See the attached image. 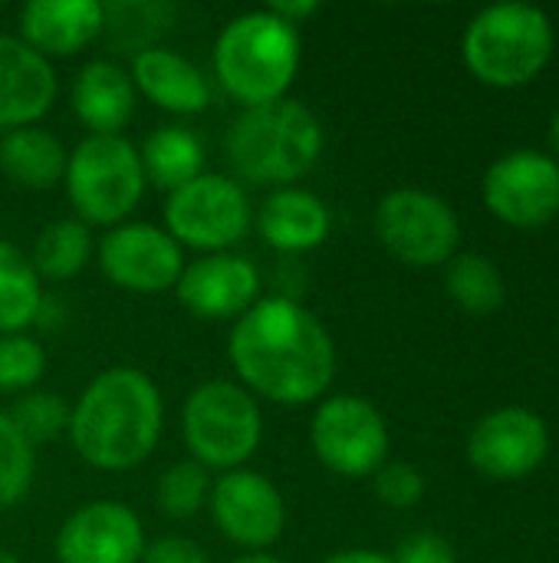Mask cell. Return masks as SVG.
<instances>
[{"label":"cell","mask_w":559,"mask_h":563,"mask_svg":"<svg viewBox=\"0 0 559 563\" xmlns=\"http://www.w3.org/2000/svg\"><path fill=\"white\" fill-rule=\"evenodd\" d=\"M227 363L254 399L297 409L329 393L336 343L323 320L297 297L267 294L234 320Z\"/></svg>","instance_id":"cell-1"},{"label":"cell","mask_w":559,"mask_h":563,"mask_svg":"<svg viewBox=\"0 0 559 563\" xmlns=\"http://www.w3.org/2000/svg\"><path fill=\"white\" fill-rule=\"evenodd\" d=\"M165 432V402L155 379L135 366H109L69 406L66 439L96 472H132L152 459Z\"/></svg>","instance_id":"cell-2"},{"label":"cell","mask_w":559,"mask_h":563,"mask_svg":"<svg viewBox=\"0 0 559 563\" xmlns=\"http://www.w3.org/2000/svg\"><path fill=\"white\" fill-rule=\"evenodd\" d=\"M323 122L303 99H277L244 109L224 135V155L237 181L290 188L323 155Z\"/></svg>","instance_id":"cell-3"},{"label":"cell","mask_w":559,"mask_h":563,"mask_svg":"<svg viewBox=\"0 0 559 563\" xmlns=\"http://www.w3.org/2000/svg\"><path fill=\"white\" fill-rule=\"evenodd\" d=\"M300 30L277 13L247 10L231 16L214 40V76L244 109L287 99L300 73Z\"/></svg>","instance_id":"cell-4"},{"label":"cell","mask_w":559,"mask_h":563,"mask_svg":"<svg viewBox=\"0 0 559 563\" xmlns=\"http://www.w3.org/2000/svg\"><path fill=\"white\" fill-rule=\"evenodd\" d=\"M461 53L468 69L497 89L530 82L554 53L550 16L530 3L484 7L465 30Z\"/></svg>","instance_id":"cell-5"},{"label":"cell","mask_w":559,"mask_h":563,"mask_svg":"<svg viewBox=\"0 0 559 563\" xmlns=\"http://www.w3.org/2000/svg\"><path fill=\"white\" fill-rule=\"evenodd\" d=\"M181 439L191 462L208 472H237L257 455L264 442L260 402L231 379H208L194 386L181 406Z\"/></svg>","instance_id":"cell-6"},{"label":"cell","mask_w":559,"mask_h":563,"mask_svg":"<svg viewBox=\"0 0 559 563\" xmlns=\"http://www.w3.org/2000/svg\"><path fill=\"white\" fill-rule=\"evenodd\" d=\"M66 198L82 224L115 228L145 198L138 148L125 135H86L66 158Z\"/></svg>","instance_id":"cell-7"},{"label":"cell","mask_w":559,"mask_h":563,"mask_svg":"<svg viewBox=\"0 0 559 563\" xmlns=\"http://www.w3.org/2000/svg\"><path fill=\"white\" fill-rule=\"evenodd\" d=\"M254 228V205L234 175L204 172L165 201V231L188 251L224 254Z\"/></svg>","instance_id":"cell-8"},{"label":"cell","mask_w":559,"mask_h":563,"mask_svg":"<svg viewBox=\"0 0 559 563\" xmlns=\"http://www.w3.org/2000/svg\"><path fill=\"white\" fill-rule=\"evenodd\" d=\"M310 449L326 472L339 478H369L385 465L389 426L362 396H326L310 419Z\"/></svg>","instance_id":"cell-9"},{"label":"cell","mask_w":559,"mask_h":563,"mask_svg":"<svg viewBox=\"0 0 559 563\" xmlns=\"http://www.w3.org/2000/svg\"><path fill=\"white\" fill-rule=\"evenodd\" d=\"M376 234L402 264L438 267L455 257L461 224L445 198L422 188H395L376 205Z\"/></svg>","instance_id":"cell-10"},{"label":"cell","mask_w":559,"mask_h":563,"mask_svg":"<svg viewBox=\"0 0 559 563\" xmlns=\"http://www.w3.org/2000/svg\"><path fill=\"white\" fill-rule=\"evenodd\" d=\"M96 264L109 284L155 297L175 290L185 271V247L152 221H122L96 241Z\"/></svg>","instance_id":"cell-11"},{"label":"cell","mask_w":559,"mask_h":563,"mask_svg":"<svg viewBox=\"0 0 559 563\" xmlns=\"http://www.w3.org/2000/svg\"><path fill=\"white\" fill-rule=\"evenodd\" d=\"M208 511L217 531L247 554L270 551L287 531V501L280 488L254 468L224 472L211 485Z\"/></svg>","instance_id":"cell-12"},{"label":"cell","mask_w":559,"mask_h":563,"mask_svg":"<svg viewBox=\"0 0 559 563\" xmlns=\"http://www.w3.org/2000/svg\"><path fill=\"white\" fill-rule=\"evenodd\" d=\"M481 198L497 221L540 228L559 214V162L537 148L507 152L484 172Z\"/></svg>","instance_id":"cell-13"},{"label":"cell","mask_w":559,"mask_h":563,"mask_svg":"<svg viewBox=\"0 0 559 563\" xmlns=\"http://www.w3.org/2000/svg\"><path fill=\"white\" fill-rule=\"evenodd\" d=\"M145 525L122 501H89L76 508L53 538L56 563H142Z\"/></svg>","instance_id":"cell-14"},{"label":"cell","mask_w":559,"mask_h":563,"mask_svg":"<svg viewBox=\"0 0 559 563\" xmlns=\"http://www.w3.org/2000/svg\"><path fill=\"white\" fill-rule=\"evenodd\" d=\"M547 452V422L521 406H507L484 416L468 439L471 465L491 482H521L534 475L544 465Z\"/></svg>","instance_id":"cell-15"},{"label":"cell","mask_w":559,"mask_h":563,"mask_svg":"<svg viewBox=\"0 0 559 563\" xmlns=\"http://www.w3.org/2000/svg\"><path fill=\"white\" fill-rule=\"evenodd\" d=\"M260 287L264 277L257 264L250 257L224 251L188 261L175 284V297L191 317L217 323L244 317L260 300Z\"/></svg>","instance_id":"cell-16"},{"label":"cell","mask_w":559,"mask_h":563,"mask_svg":"<svg viewBox=\"0 0 559 563\" xmlns=\"http://www.w3.org/2000/svg\"><path fill=\"white\" fill-rule=\"evenodd\" d=\"M56 69L20 36L0 33V135L36 125L56 102Z\"/></svg>","instance_id":"cell-17"},{"label":"cell","mask_w":559,"mask_h":563,"mask_svg":"<svg viewBox=\"0 0 559 563\" xmlns=\"http://www.w3.org/2000/svg\"><path fill=\"white\" fill-rule=\"evenodd\" d=\"M105 30V3L99 0H30L20 7V40L40 56L69 59L92 46Z\"/></svg>","instance_id":"cell-18"},{"label":"cell","mask_w":559,"mask_h":563,"mask_svg":"<svg viewBox=\"0 0 559 563\" xmlns=\"http://www.w3.org/2000/svg\"><path fill=\"white\" fill-rule=\"evenodd\" d=\"M254 228L270 251L306 254L329 238L333 214L320 195L290 185V188H273L260 201V208L254 211Z\"/></svg>","instance_id":"cell-19"},{"label":"cell","mask_w":559,"mask_h":563,"mask_svg":"<svg viewBox=\"0 0 559 563\" xmlns=\"http://www.w3.org/2000/svg\"><path fill=\"white\" fill-rule=\"evenodd\" d=\"M128 76L142 99L171 115H198L211 106V79L171 46H148L135 53Z\"/></svg>","instance_id":"cell-20"},{"label":"cell","mask_w":559,"mask_h":563,"mask_svg":"<svg viewBox=\"0 0 559 563\" xmlns=\"http://www.w3.org/2000/svg\"><path fill=\"white\" fill-rule=\"evenodd\" d=\"M135 86L128 69L115 59H89L69 89L72 115L89 129V135H122L135 115Z\"/></svg>","instance_id":"cell-21"},{"label":"cell","mask_w":559,"mask_h":563,"mask_svg":"<svg viewBox=\"0 0 559 563\" xmlns=\"http://www.w3.org/2000/svg\"><path fill=\"white\" fill-rule=\"evenodd\" d=\"M66 145L43 125L0 135V175L20 191H49L66 175Z\"/></svg>","instance_id":"cell-22"},{"label":"cell","mask_w":559,"mask_h":563,"mask_svg":"<svg viewBox=\"0 0 559 563\" xmlns=\"http://www.w3.org/2000/svg\"><path fill=\"white\" fill-rule=\"evenodd\" d=\"M145 185L171 195L204 175V145L185 125H158L138 148Z\"/></svg>","instance_id":"cell-23"},{"label":"cell","mask_w":559,"mask_h":563,"mask_svg":"<svg viewBox=\"0 0 559 563\" xmlns=\"http://www.w3.org/2000/svg\"><path fill=\"white\" fill-rule=\"evenodd\" d=\"M92 254H96L92 228L82 224L79 218H56L36 234L33 251H30V264L40 274V280L66 284L86 271Z\"/></svg>","instance_id":"cell-24"},{"label":"cell","mask_w":559,"mask_h":563,"mask_svg":"<svg viewBox=\"0 0 559 563\" xmlns=\"http://www.w3.org/2000/svg\"><path fill=\"white\" fill-rule=\"evenodd\" d=\"M46 294L43 280L16 244L0 241V336L26 333L40 323Z\"/></svg>","instance_id":"cell-25"},{"label":"cell","mask_w":559,"mask_h":563,"mask_svg":"<svg viewBox=\"0 0 559 563\" xmlns=\"http://www.w3.org/2000/svg\"><path fill=\"white\" fill-rule=\"evenodd\" d=\"M445 287H448V297L471 317H488L501 310L504 294H507L497 264L484 254H455L448 261Z\"/></svg>","instance_id":"cell-26"},{"label":"cell","mask_w":559,"mask_h":563,"mask_svg":"<svg viewBox=\"0 0 559 563\" xmlns=\"http://www.w3.org/2000/svg\"><path fill=\"white\" fill-rule=\"evenodd\" d=\"M175 20L171 3H109L105 7V36L112 40L115 49L125 53H142L148 46H158L155 36L165 33Z\"/></svg>","instance_id":"cell-27"},{"label":"cell","mask_w":559,"mask_h":563,"mask_svg":"<svg viewBox=\"0 0 559 563\" xmlns=\"http://www.w3.org/2000/svg\"><path fill=\"white\" fill-rule=\"evenodd\" d=\"M211 472L191 459H181L175 465H168L155 485V505L165 518L171 521H188L194 518L201 508H208L211 498Z\"/></svg>","instance_id":"cell-28"},{"label":"cell","mask_w":559,"mask_h":563,"mask_svg":"<svg viewBox=\"0 0 559 563\" xmlns=\"http://www.w3.org/2000/svg\"><path fill=\"white\" fill-rule=\"evenodd\" d=\"M7 419L16 426V432L36 449L46 442H56L69 429V402L46 389H30L13 399L7 409Z\"/></svg>","instance_id":"cell-29"},{"label":"cell","mask_w":559,"mask_h":563,"mask_svg":"<svg viewBox=\"0 0 559 563\" xmlns=\"http://www.w3.org/2000/svg\"><path fill=\"white\" fill-rule=\"evenodd\" d=\"M36 475V449L16 432V426L0 412V511L16 508Z\"/></svg>","instance_id":"cell-30"},{"label":"cell","mask_w":559,"mask_h":563,"mask_svg":"<svg viewBox=\"0 0 559 563\" xmlns=\"http://www.w3.org/2000/svg\"><path fill=\"white\" fill-rule=\"evenodd\" d=\"M46 373V350L30 333L0 336V393L23 396L40 386Z\"/></svg>","instance_id":"cell-31"},{"label":"cell","mask_w":559,"mask_h":563,"mask_svg":"<svg viewBox=\"0 0 559 563\" xmlns=\"http://www.w3.org/2000/svg\"><path fill=\"white\" fill-rule=\"evenodd\" d=\"M376 495L382 505L395 508V511H409L425 498V478L415 465L409 462H385L376 475Z\"/></svg>","instance_id":"cell-32"},{"label":"cell","mask_w":559,"mask_h":563,"mask_svg":"<svg viewBox=\"0 0 559 563\" xmlns=\"http://www.w3.org/2000/svg\"><path fill=\"white\" fill-rule=\"evenodd\" d=\"M142 563H211V558L198 541L185 534H165L145 544Z\"/></svg>","instance_id":"cell-33"},{"label":"cell","mask_w":559,"mask_h":563,"mask_svg":"<svg viewBox=\"0 0 559 563\" xmlns=\"http://www.w3.org/2000/svg\"><path fill=\"white\" fill-rule=\"evenodd\" d=\"M395 563H458V554H455V548L445 541V538H438V534H432V531H422V534H412V538H405L402 544H399V551H395Z\"/></svg>","instance_id":"cell-34"},{"label":"cell","mask_w":559,"mask_h":563,"mask_svg":"<svg viewBox=\"0 0 559 563\" xmlns=\"http://www.w3.org/2000/svg\"><path fill=\"white\" fill-rule=\"evenodd\" d=\"M267 10H270V13H277L280 20H287L290 26H297V30H300V23H303V20H310V16L320 10V3H316V0H283V3H270Z\"/></svg>","instance_id":"cell-35"},{"label":"cell","mask_w":559,"mask_h":563,"mask_svg":"<svg viewBox=\"0 0 559 563\" xmlns=\"http://www.w3.org/2000/svg\"><path fill=\"white\" fill-rule=\"evenodd\" d=\"M323 563H395L382 551H369V548H349V551H336Z\"/></svg>","instance_id":"cell-36"},{"label":"cell","mask_w":559,"mask_h":563,"mask_svg":"<svg viewBox=\"0 0 559 563\" xmlns=\"http://www.w3.org/2000/svg\"><path fill=\"white\" fill-rule=\"evenodd\" d=\"M231 563H287L280 561L277 554H267V551H257V554H241V558H234Z\"/></svg>","instance_id":"cell-37"},{"label":"cell","mask_w":559,"mask_h":563,"mask_svg":"<svg viewBox=\"0 0 559 563\" xmlns=\"http://www.w3.org/2000/svg\"><path fill=\"white\" fill-rule=\"evenodd\" d=\"M550 142H554V152L559 155V109L554 112V119H550Z\"/></svg>","instance_id":"cell-38"},{"label":"cell","mask_w":559,"mask_h":563,"mask_svg":"<svg viewBox=\"0 0 559 563\" xmlns=\"http://www.w3.org/2000/svg\"><path fill=\"white\" fill-rule=\"evenodd\" d=\"M0 563H20V558H16V554H10L7 548H0Z\"/></svg>","instance_id":"cell-39"}]
</instances>
